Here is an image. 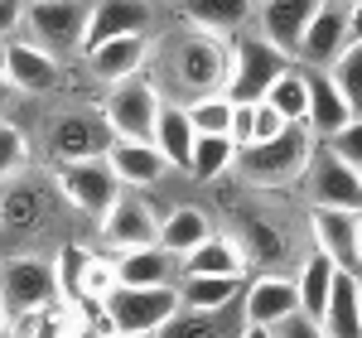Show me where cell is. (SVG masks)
<instances>
[{"mask_svg":"<svg viewBox=\"0 0 362 338\" xmlns=\"http://www.w3.org/2000/svg\"><path fill=\"white\" fill-rule=\"evenodd\" d=\"M165 73H169V83H174V92L189 97V102L208 97V92H223V83H227V44L213 39V34L189 29L184 39H174V44L165 49Z\"/></svg>","mask_w":362,"mask_h":338,"instance_id":"cell-1","label":"cell"},{"mask_svg":"<svg viewBox=\"0 0 362 338\" xmlns=\"http://www.w3.org/2000/svg\"><path fill=\"white\" fill-rule=\"evenodd\" d=\"M102 310L116 338H160V329L179 314V290L174 285H116Z\"/></svg>","mask_w":362,"mask_h":338,"instance_id":"cell-2","label":"cell"},{"mask_svg":"<svg viewBox=\"0 0 362 338\" xmlns=\"http://www.w3.org/2000/svg\"><path fill=\"white\" fill-rule=\"evenodd\" d=\"M314 160V136L309 126H285L271 141H256L247 150H237V169L251 184H285L295 174H305Z\"/></svg>","mask_w":362,"mask_h":338,"instance_id":"cell-3","label":"cell"},{"mask_svg":"<svg viewBox=\"0 0 362 338\" xmlns=\"http://www.w3.org/2000/svg\"><path fill=\"white\" fill-rule=\"evenodd\" d=\"M87 15L92 5L87 0H25V29L29 44H39L44 54H83V34H87Z\"/></svg>","mask_w":362,"mask_h":338,"instance_id":"cell-4","label":"cell"},{"mask_svg":"<svg viewBox=\"0 0 362 338\" xmlns=\"http://www.w3.org/2000/svg\"><path fill=\"white\" fill-rule=\"evenodd\" d=\"M285 68H290V58L280 54L276 44H266L261 34H242V39L227 49V83H223V92L232 97V102H261Z\"/></svg>","mask_w":362,"mask_h":338,"instance_id":"cell-5","label":"cell"},{"mask_svg":"<svg viewBox=\"0 0 362 338\" xmlns=\"http://www.w3.org/2000/svg\"><path fill=\"white\" fill-rule=\"evenodd\" d=\"M160 107H165L160 83L145 78V73H136V78H126V83L107 87L102 116H107L116 141H150V136H155V121H160Z\"/></svg>","mask_w":362,"mask_h":338,"instance_id":"cell-6","label":"cell"},{"mask_svg":"<svg viewBox=\"0 0 362 338\" xmlns=\"http://www.w3.org/2000/svg\"><path fill=\"white\" fill-rule=\"evenodd\" d=\"M54 300H63L54 261H44V256H25V252L10 256V261H0V305H5L10 319H25V314L54 305Z\"/></svg>","mask_w":362,"mask_h":338,"instance_id":"cell-7","label":"cell"},{"mask_svg":"<svg viewBox=\"0 0 362 338\" xmlns=\"http://www.w3.org/2000/svg\"><path fill=\"white\" fill-rule=\"evenodd\" d=\"M58 203V189L54 179H39V174H20L0 189V237L10 242H29L49 227V213Z\"/></svg>","mask_w":362,"mask_h":338,"instance_id":"cell-8","label":"cell"},{"mask_svg":"<svg viewBox=\"0 0 362 338\" xmlns=\"http://www.w3.org/2000/svg\"><path fill=\"white\" fill-rule=\"evenodd\" d=\"M112 126H107V116L102 107L97 112H63L54 116L49 126H44V150H49V160L54 165H73V160H107V150H112Z\"/></svg>","mask_w":362,"mask_h":338,"instance_id":"cell-9","label":"cell"},{"mask_svg":"<svg viewBox=\"0 0 362 338\" xmlns=\"http://www.w3.org/2000/svg\"><path fill=\"white\" fill-rule=\"evenodd\" d=\"M54 189L63 203H73L78 213L87 218H102L107 208L116 203L121 184L107 160H73V165H54Z\"/></svg>","mask_w":362,"mask_h":338,"instance_id":"cell-10","label":"cell"},{"mask_svg":"<svg viewBox=\"0 0 362 338\" xmlns=\"http://www.w3.org/2000/svg\"><path fill=\"white\" fill-rule=\"evenodd\" d=\"M58 290H63V300H73V305H107V295L116 290V271L107 256L87 252V247H63L58 252Z\"/></svg>","mask_w":362,"mask_h":338,"instance_id":"cell-11","label":"cell"},{"mask_svg":"<svg viewBox=\"0 0 362 338\" xmlns=\"http://www.w3.org/2000/svg\"><path fill=\"white\" fill-rule=\"evenodd\" d=\"M309 232H314V252H324L338 271L362 281V213L309 208Z\"/></svg>","mask_w":362,"mask_h":338,"instance_id":"cell-12","label":"cell"},{"mask_svg":"<svg viewBox=\"0 0 362 338\" xmlns=\"http://www.w3.org/2000/svg\"><path fill=\"white\" fill-rule=\"evenodd\" d=\"M97 232L116 256L136 247H160V218L140 194H116V203L97 218Z\"/></svg>","mask_w":362,"mask_h":338,"instance_id":"cell-13","label":"cell"},{"mask_svg":"<svg viewBox=\"0 0 362 338\" xmlns=\"http://www.w3.org/2000/svg\"><path fill=\"white\" fill-rule=\"evenodd\" d=\"M309 208L362 213V174L329 150H314V160H309Z\"/></svg>","mask_w":362,"mask_h":338,"instance_id":"cell-14","label":"cell"},{"mask_svg":"<svg viewBox=\"0 0 362 338\" xmlns=\"http://www.w3.org/2000/svg\"><path fill=\"white\" fill-rule=\"evenodd\" d=\"M150 25H155L150 0H97L92 15H87L83 54L112 44V39H126V34H150Z\"/></svg>","mask_w":362,"mask_h":338,"instance_id":"cell-15","label":"cell"},{"mask_svg":"<svg viewBox=\"0 0 362 338\" xmlns=\"http://www.w3.org/2000/svg\"><path fill=\"white\" fill-rule=\"evenodd\" d=\"M242 314H247V324L280 329L285 319H295V314H300L295 281H290V276H280V271H261L251 285H242Z\"/></svg>","mask_w":362,"mask_h":338,"instance_id":"cell-16","label":"cell"},{"mask_svg":"<svg viewBox=\"0 0 362 338\" xmlns=\"http://www.w3.org/2000/svg\"><path fill=\"white\" fill-rule=\"evenodd\" d=\"M232 247L242 252V261L247 266H261V271H276V266H285V252H290V237L280 232L266 213H232Z\"/></svg>","mask_w":362,"mask_h":338,"instance_id":"cell-17","label":"cell"},{"mask_svg":"<svg viewBox=\"0 0 362 338\" xmlns=\"http://www.w3.org/2000/svg\"><path fill=\"white\" fill-rule=\"evenodd\" d=\"M343 49H348V5L324 0V5L314 10V20H309L295 58H305L309 68H334V58L343 54Z\"/></svg>","mask_w":362,"mask_h":338,"instance_id":"cell-18","label":"cell"},{"mask_svg":"<svg viewBox=\"0 0 362 338\" xmlns=\"http://www.w3.org/2000/svg\"><path fill=\"white\" fill-rule=\"evenodd\" d=\"M0 73L10 78L15 92H29V97H39V92H54L58 87V58L44 54L39 44H29V39H10L5 44V63H0Z\"/></svg>","mask_w":362,"mask_h":338,"instance_id":"cell-19","label":"cell"},{"mask_svg":"<svg viewBox=\"0 0 362 338\" xmlns=\"http://www.w3.org/2000/svg\"><path fill=\"white\" fill-rule=\"evenodd\" d=\"M150 34H126V39H112V44H102V49H92L87 58V73L97 78L102 87H116L126 83V78H136L145 73V63H150Z\"/></svg>","mask_w":362,"mask_h":338,"instance_id":"cell-20","label":"cell"},{"mask_svg":"<svg viewBox=\"0 0 362 338\" xmlns=\"http://www.w3.org/2000/svg\"><path fill=\"white\" fill-rule=\"evenodd\" d=\"M324 0H261V39L266 44H276L285 58H295L300 49V39H305L309 20H314V10H319Z\"/></svg>","mask_w":362,"mask_h":338,"instance_id":"cell-21","label":"cell"},{"mask_svg":"<svg viewBox=\"0 0 362 338\" xmlns=\"http://www.w3.org/2000/svg\"><path fill=\"white\" fill-rule=\"evenodd\" d=\"M107 165H112L121 189H150V184H160V179L169 174L165 155H160L150 141H112Z\"/></svg>","mask_w":362,"mask_h":338,"instance_id":"cell-22","label":"cell"},{"mask_svg":"<svg viewBox=\"0 0 362 338\" xmlns=\"http://www.w3.org/2000/svg\"><path fill=\"white\" fill-rule=\"evenodd\" d=\"M179 15H184L189 29L223 39V34L242 29L256 15V0H179Z\"/></svg>","mask_w":362,"mask_h":338,"instance_id":"cell-23","label":"cell"},{"mask_svg":"<svg viewBox=\"0 0 362 338\" xmlns=\"http://www.w3.org/2000/svg\"><path fill=\"white\" fill-rule=\"evenodd\" d=\"M319 334L324 338H362V281L338 271L334 295L324 305V319H319Z\"/></svg>","mask_w":362,"mask_h":338,"instance_id":"cell-24","label":"cell"},{"mask_svg":"<svg viewBox=\"0 0 362 338\" xmlns=\"http://www.w3.org/2000/svg\"><path fill=\"white\" fill-rule=\"evenodd\" d=\"M174 290H179V310L218 314L232 300H242V276H184Z\"/></svg>","mask_w":362,"mask_h":338,"instance_id":"cell-25","label":"cell"},{"mask_svg":"<svg viewBox=\"0 0 362 338\" xmlns=\"http://www.w3.org/2000/svg\"><path fill=\"white\" fill-rule=\"evenodd\" d=\"M334 281H338V266L324 252H309L305 266H300V281H295L300 314H305L309 324H319V319H324V305H329V295H334Z\"/></svg>","mask_w":362,"mask_h":338,"instance_id":"cell-26","label":"cell"},{"mask_svg":"<svg viewBox=\"0 0 362 338\" xmlns=\"http://www.w3.org/2000/svg\"><path fill=\"white\" fill-rule=\"evenodd\" d=\"M194 121H189V112L184 107H160V121H155V136H150V145L165 155L169 169H189V155H194Z\"/></svg>","mask_w":362,"mask_h":338,"instance_id":"cell-27","label":"cell"},{"mask_svg":"<svg viewBox=\"0 0 362 338\" xmlns=\"http://www.w3.org/2000/svg\"><path fill=\"white\" fill-rule=\"evenodd\" d=\"M348 121H353V112H348V102L338 97V87L329 83V73H324V78H309V116H305L309 136H314V141H329Z\"/></svg>","mask_w":362,"mask_h":338,"instance_id":"cell-28","label":"cell"},{"mask_svg":"<svg viewBox=\"0 0 362 338\" xmlns=\"http://www.w3.org/2000/svg\"><path fill=\"white\" fill-rule=\"evenodd\" d=\"M213 237V223H208V213L194 208V203H184V208H174L165 223H160V247L169 256H189L194 247H203Z\"/></svg>","mask_w":362,"mask_h":338,"instance_id":"cell-29","label":"cell"},{"mask_svg":"<svg viewBox=\"0 0 362 338\" xmlns=\"http://www.w3.org/2000/svg\"><path fill=\"white\" fill-rule=\"evenodd\" d=\"M112 271H116V285H169L174 256L165 247H136V252L116 256Z\"/></svg>","mask_w":362,"mask_h":338,"instance_id":"cell-30","label":"cell"},{"mask_svg":"<svg viewBox=\"0 0 362 338\" xmlns=\"http://www.w3.org/2000/svg\"><path fill=\"white\" fill-rule=\"evenodd\" d=\"M242 271H247V261L223 232H213L203 247H194L184 256V276H242Z\"/></svg>","mask_w":362,"mask_h":338,"instance_id":"cell-31","label":"cell"},{"mask_svg":"<svg viewBox=\"0 0 362 338\" xmlns=\"http://www.w3.org/2000/svg\"><path fill=\"white\" fill-rule=\"evenodd\" d=\"M261 102H266L271 112H280L290 126H305V116H309V78H305V73H295V68H285Z\"/></svg>","mask_w":362,"mask_h":338,"instance_id":"cell-32","label":"cell"},{"mask_svg":"<svg viewBox=\"0 0 362 338\" xmlns=\"http://www.w3.org/2000/svg\"><path fill=\"white\" fill-rule=\"evenodd\" d=\"M237 165V145L227 141V136H198L194 141V155H189V174L194 179H223L227 169Z\"/></svg>","mask_w":362,"mask_h":338,"instance_id":"cell-33","label":"cell"},{"mask_svg":"<svg viewBox=\"0 0 362 338\" xmlns=\"http://www.w3.org/2000/svg\"><path fill=\"white\" fill-rule=\"evenodd\" d=\"M329 83L338 87V97L348 102V112L362 116V44H348L329 68Z\"/></svg>","mask_w":362,"mask_h":338,"instance_id":"cell-34","label":"cell"},{"mask_svg":"<svg viewBox=\"0 0 362 338\" xmlns=\"http://www.w3.org/2000/svg\"><path fill=\"white\" fill-rule=\"evenodd\" d=\"M184 112H189L198 136H227L232 97H227V92H208V97H198V102H184Z\"/></svg>","mask_w":362,"mask_h":338,"instance_id":"cell-35","label":"cell"},{"mask_svg":"<svg viewBox=\"0 0 362 338\" xmlns=\"http://www.w3.org/2000/svg\"><path fill=\"white\" fill-rule=\"evenodd\" d=\"M160 338H232V334H227V324H223V310H218V314L179 310L165 329H160Z\"/></svg>","mask_w":362,"mask_h":338,"instance_id":"cell-36","label":"cell"},{"mask_svg":"<svg viewBox=\"0 0 362 338\" xmlns=\"http://www.w3.org/2000/svg\"><path fill=\"white\" fill-rule=\"evenodd\" d=\"M29 169V136L15 121H0V184L20 179Z\"/></svg>","mask_w":362,"mask_h":338,"instance_id":"cell-37","label":"cell"},{"mask_svg":"<svg viewBox=\"0 0 362 338\" xmlns=\"http://www.w3.org/2000/svg\"><path fill=\"white\" fill-rule=\"evenodd\" d=\"M329 155H338L343 165H353V169H362V116H353L343 131H334L329 136V145H324Z\"/></svg>","mask_w":362,"mask_h":338,"instance_id":"cell-38","label":"cell"},{"mask_svg":"<svg viewBox=\"0 0 362 338\" xmlns=\"http://www.w3.org/2000/svg\"><path fill=\"white\" fill-rule=\"evenodd\" d=\"M285 126H290V121H285L280 112H271L266 102H251V145H256V141H271V136H280Z\"/></svg>","mask_w":362,"mask_h":338,"instance_id":"cell-39","label":"cell"},{"mask_svg":"<svg viewBox=\"0 0 362 338\" xmlns=\"http://www.w3.org/2000/svg\"><path fill=\"white\" fill-rule=\"evenodd\" d=\"M227 141L237 150L251 145V102H232V121H227Z\"/></svg>","mask_w":362,"mask_h":338,"instance_id":"cell-40","label":"cell"},{"mask_svg":"<svg viewBox=\"0 0 362 338\" xmlns=\"http://www.w3.org/2000/svg\"><path fill=\"white\" fill-rule=\"evenodd\" d=\"M20 20H25V0H0V44H10Z\"/></svg>","mask_w":362,"mask_h":338,"instance_id":"cell-41","label":"cell"},{"mask_svg":"<svg viewBox=\"0 0 362 338\" xmlns=\"http://www.w3.org/2000/svg\"><path fill=\"white\" fill-rule=\"evenodd\" d=\"M276 338H324V334H319V324H309L305 314H295V319H285L276 329Z\"/></svg>","mask_w":362,"mask_h":338,"instance_id":"cell-42","label":"cell"},{"mask_svg":"<svg viewBox=\"0 0 362 338\" xmlns=\"http://www.w3.org/2000/svg\"><path fill=\"white\" fill-rule=\"evenodd\" d=\"M348 44H362V0L348 5Z\"/></svg>","mask_w":362,"mask_h":338,"instance_id":"cell-43","label":"cell"},{"mask_svg":"<svg viewBox=\"0 0 362 338\" xmlns=\"http://www.w3.org/2000/svg\"><path fill=\"white\" fill-rule=\"evenodd\" d=\"M237 338H276V329H261V324H242Z\"/></svg>","mask_w":362,"mask_h":338,"instance_id":"cell-44","label":"cell"},{"mask_svg":"<svg viewBox=\"0 0 362 338\" xmlns=\"http://www.w3.org/2000/svg\"><path fill=\"white\" fill-rule=\"evenodd\" d=\"M10 97H15V87H10V78H5V73H0V112H5V107H10Z\"/></svg>","mask_w":362,"mask_h":338,"instance_id":"cell-45","label":"cell"},{"mask_svg":"<svg viewBox=\"0 0 362 338\" xmlns=\"http://www.w3.org/2000/svg\"><path fill=\"white\" fill-rule=\"evenodd\" d=\"M10 334V314H5V305H0V338Z\"/></svg>","mask_w":362,"mask_h":338,"instance_id":"cell-46","label":"cell"},{"mask_svg":"<svg viewBox=\"0 0 362 338\" xmlns=\"http://www.w3.org/2000/svg\"><path fill=\"white\" fill-rule=\"evenodd\" d=\"M0 63H5V44H0Z\"/></svg>","mask_w":362,"mask_h":338,"instance_id":"cell-47","label":"cell"},{"mask_svg":"<svg viewBox=\"0 0 362 338\" xmlns=\"http://www.w3.org/2000/svg\"><path fill=\"white\" fill-rule=\"evenodd\" d=\"M358 174H362V169H358Z\"/></svg>","mask_w":362,"mask_h":338,"instance_id":"cell-48","label":"cell"},{"mask_svg":"<svg viewBox=\"0 0 362 338\" xmlns=\"http://www.w3.org/2000/svg\"><path fill=\"white\" fill-rule=\"evenodd\" d=\"M112 338H116V334H112Z\"/></svg>","mask_w":362,"mask_h":338,"instance_id":"cell-49","label":"cell"}]
</instances>
